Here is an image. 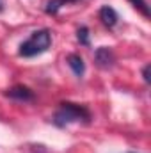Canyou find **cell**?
<instances>
[{
    "instance_id": "6da1fadb",
    "label": "cell",
    "mask_w": 151,
    "mask_h": 153,
    "mask_svg": "<svg viewBox=\"0 0 151 153\" xmlns=\"http://www.w3.org/2000/svg\"><path fill=\"white\" fill-rule=\"evenodd\" d=\"M50 43H52L50 30H46V29L36 30L25 43H21V46H20V55H21V57H34V55H38V53H43V52L48 50Z\"/></svg>"
},
{
    "instance_id": "7a4b0ae2",
    "label": "cell",
    "mask_w": 151,
    "mask_h": 153,
    "mask_svg": "<svg viewBox=\"0 0 151 153\" xmlns=\"http://www.w3.org/2000/svg\"><path fill=\"white\" fill-rule=\"evenodd\" d=\"M78 119H89V112L84 107L75 105V103H62L61 109L53 116V123L59 126H64V125L78 121Z\"/></svg>"
},
{
    "instance_id": "3957f363",
    "label": "cell",
    "mask_w": 151,
    "mask_h": 153,
    "mask_svg": "<svg viewBox=\"0 0 151 153\" xmlns=\"http://www.w3.org/2000/svg\"><path fill=\"white\" fill-rule=\"evenodd\" d=\"M94 61L100 68H110L114 64V52L109 46H100L94 52Z\"/></svg>"
},
{
    "instance_id": "277c9868",
    "label": "cell",
    "mask_w": 151,
    "mask_h": 153,
    "mask_svg": "<svg viewBox=\"0 0 151 153\" xmlns=\"http://www.w3.org/2000/svg\"><path fill=\"white\" fill-rule=\"evenodd\" d=\"M7 96L14 98V100H20V102H29V100L34 98L32 91L29 87H25V85H14V87H11L7 91Z\"/></svg>"
},
{
    "instance_id": "5b68a950",
    "label": "cell",
    "mask_w": 151,
    "mask_h": 153,
    "mask_svg": "<svg viewBox=\"0 0 151 153\" xmlns=\"http://www.w3.org/2000/svg\"><path fill=\"white\" fill-rule=\"evenodd\" d=\"M68 64H70V68L73 70V73H75L76 76H82L85 73V64H84V59H82L80 55L70 53V55H68Z\"/></svg>"
},
{
    "instance_id": "8992f818",
    "label": "cell",
    "mask_w": 151,
    "mask_h": 153,
    "mask_svg": "<svg viewBox=\"0 0 151 153\" xmlns=\"http://www.w3.org/2000/svg\"><path fill=\"white\" fill-rule=\"evenodd\" d=\"M100 20L107 25V27H114L117 23V13L114 11L110 5H105L100 9Z\"/></svg>"
},
{
    "instance_id": "52a82bcc",
    "label": "cell",
    "mask_w": 151,
    "mask_h": 153,
    "mask_svg": "<svg viewBox=\"0 0 151 153\" xmlns=\"http://www.w3.org/2000/svg\"><path fill=\"white\" fill-rule=\"evenodd\" d=\"M130 4L135 7V9H139L146 18H150V9H148V4H146V0H130Z\"/></svg>"
},
{
    "instance_id": "ba28073f",
    "label": "cell",
    "mask_w": 151,
    "mask_h": 153,
    "mask_svg": "<svg viewBox=\"0 0 151 153\" xmlns=\"http://www.w3.org/2000/svg\"><path fill=\"white\" fill-rule=\"evenodd\" d=\"M76 39L82 43V45H89V29L87 27H80L78 29V32H76Z\"/></svg>"
},
{
    "instance_id": "9c48e42d",
    "label": "cell",
    "mask_w": 151,
    "mask_h": 153,
    "mask_svg": "<svg viewBox=\"0 0 151 153\" xmlns=\"http://www.w3.org/2000/svg\"><path fill=\"white\" fill-rule=\"evenodd\" d=\"M150 70H151L150 64H146V66H144V70H142V76H144V82H146V84H150V82H151V78H150Z\"/></svg>"
},
{
    "instance_id": "30bf717a",
    "label": "cell",
    "mask_w": 151,
    "mask_h": 153,
    "mask_svg": "<svg viewBox=\"0 0 151 153\" xmlns=\"http://www.w3.org/2000/svg\"><path fill=\"white\" fill-rule=\"evenodd\" d=\"M59 2H61V4H62V5H64V4H66V2H78V0H59Z\"/></svg>"
},
{
    "instance_id": "8fae6325",
    "label": "cell",
    "mask_w": 151,
    "mask_h": 153,
    "mask_svg": "<svg viewBox=\"0 0 151 153\" xmlns=\"http://www.w3.org/2000/svg\"><path fill=\"white\" fill-rule=\"evenodd\" d=\"M4 11V0H0V13Z\"/></svg>"
}]
</instances>
